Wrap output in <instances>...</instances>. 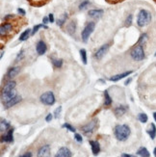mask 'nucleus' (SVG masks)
I'll list each match as a JSON object with an SVG mask.
<instances>
[{"label": "nucleus", "mask_w": 156, "mask_h": 157, "mask_svg": "<svg viewBox=\"0 0 156 157\" xmlns=\"http://www.w3.org/2000/svg\"><path fill=\"white\" fill-rule=\"evenodd\" d=\"M14 30V25L13 23H4L1 25V29H0V33H1V37H4V35H7L8 33H12Z\"/></svg>", "instance_id": "7"}, {"label": "nucleus", "mask_w": 156, "mask_h": 157, "mask_svg": "<svg viewBox=\"0 0 156 157\" xmlns=\"http://www.w3.org/2000/svg\"><path fill=\"white\" fill-rule=\"evenodd\" d=\"M16 87V82L15 81H10L8 82L7 84H5V86L2 88V91H1V95L3 94H6V93H9L12 90H14Z\"/></svg>", "instance_id": "11"}, {"label": "nucleus", "mask_w": 156, "mask_h": 157, "mask_svg": "<svg viewBox=\"0 0 156 157\" xmlns=\"http://www.w3.org/2000/svg\"><path fill=\"white\" fill-rule=\"evenodd\" d=\"M52 118H53V116H52V114L50 113V114H48V115L46 116V118H45V121H46L47 122H49V121H51Z\"/></svg>", "instance_id": "38"}, {"label": "nucleus", "mask_w": 156, "mask_h": 157, "mask_svg": "<svg viewBox=\"0 0 156 157\" xmlns=\"http://www.w3.org/2000/svg\"><path fill=\"white\" fill-rule=\"evenodd\" d=\"M66 17H67V15H65V17H64V18L63 19H58V22H57V24L59 25V26H62L63 24H64V22H65V21H66Z\"/></svg>", "instance_id": "37"}, {"label": "nucleus", "mask_w": 156, "mask_h": 157, "mask_svg": "<svg viewBox=\"0 0 156 157\" xmlns=\"http://www.w3.org/2000/svg\"><path fill=\"white\" fill-rule=\"evenodd\" d=\"M36 49H37L38 54L43 55V54L45 53V51H46V44H45L43 41H40V42L37 43Z\"/></svg>", "instance_id": "13"}, {"label": "nucleus", "mask_w": 156, "mask_h": 157, "mask_svg": "<svg viewBox=\"0 0 156 157\" xmlns=\"http://www.w3.org/2000/svg\"><path fill=\"white\" fill-rule=\"evenodd\" d=\"M104 95H105V102H104V105H105V106H110L112 104V99H111V96L109 95L108 91L104 92Z\"/></svg>", "instance_id": "24"}, {"label": "nucleus", "mask_w": 156, "mask_h": 157, "mask_svg": "<svg viewBox=\"0 0 156 157\" xmlns=\"http://www.w3.org/2000/svg\"><path fill=\"white\" fill-rule=\"evenodd\" d=\"M151 21V15L150 13L147 10H141L139 15H138V18H137V24L140 26V27H144V26L149 24V22Z\"/></svg>", "instance_id": "2"}, {"label": "nucleus", "mask_w": 156, "mask_h": 157, "mask_svg": "<svg viewBox=\"0 0 156 157\" xmlns=\"http://www.w3.org/2000/svg\"><path fill=\"white\" fill-rule=\"evenodd\" d=\"M10 127V123L5 121V120H1V133H3L4 131H6L8 128Z\"/></svg>", "instance_id": "25"}, {"label": "nucleus", "mask_w": 156, "mask_h": 157, "mask_svg": "<svg viewBox=\"0 0 156 157\" xmlns=\"http://www.w3.org/2000/svg\"><path fill=\"white\" fill-rule=\"evenodd\" d=\"M52 63H53V65H54V67L55 68H57V69H59V68H61L62 66H63V60H53L52 61Z\"/></svg>", "instance_id": "30"}, {"label": "nucleus", "mask_w": 156, "mask_h": 157, "mask_svg": "<svg viewBox=\"0 0 156 157\" xmlns=\"http://www.w3.org/2000/svg\"><path fill=\"white\" fill-rule=\"evenodd\" d=\"M131 58L135 61H142L144 60L145 58V51H144V48H143V45L138 43L136 47L132 49L131 53Z\"/></svg>", "instance_id": "3"}, {"label": "nucleus", "mask_w": 156, "mask_h": 157, "mask_svg": "<svg viewBox=\"0 0 156 157\" xmlns=\"http://www.w3.org/2000/svg\"><path fill=\"white\" fill-rule=\"evenodd\" d=\"M68 31H69V34H72L73 33V32L75 31V22L71 21L70 24H69V26H68Z\"/></svg>", "instance_id": "28"}, {"label": "nucleus", "mask_w": 156, "mask_h": 157, "mask_svg": "<svg viewBox=\"0 0 156 157\" xmlns=\"http://www.w3.org/2000/svg\"><path fill=\"white\" fill-rule=\"evenodd\" d=\"M61 111H62V107H58L55 110V112H54V118H55V119H58V118H59V115L61 113Z\"/></svg>", "instance_id": "34"}, {"label": "nucleus", "mask_w": 156, "mask_h": 157, "mask_svg": "<svg viewBox=\"0 0 156 157\" xmlns=\"http://www.w3.org/2000/svg\"><path fill=\"white\" fill-rule=\"evenodd\" d=\"M89 5H90V1H89V0H85V1H83V2L80 4L79 9H80V10H85V9L87 8V6H89Z\"/></svg>", "instance_id": "31"}, {"label": "nucleus", "mask_w": 156, "mask_h": 157, "mask_svg": "<svg viewBox=\"0 0 156 157\" xmlns=\"http://www.w3.org/2000/svg\"><path fill=\"white\" fill-rule=\"evenodd\" d=\"M121 156H123V157H131L132 155H130V154H125V153H122V154H121Z\"/></svg>", "instance_id": "44"}, {"label": "nucleus", "mask_w": 156, "mask_h": 157, "mask_svg": "<svg viewBox=\"0 0 156 157\" xmlns=\"http://www.w3.org/2000/svg\"><path fill=\"white\" fill-rule=\"evenodd\" d=\"M133 73L132 70H129V71H126V73H121V74H117L115 76H112L111 78H110V81H113V82H116V81H119L121 79H122V78H124L128 75H130Z\"/></svg>", "instance_id": "14"}, {"label": "nucleus", "mask_w": 156, "mask_h": 157, "mask_svg": "<svg viewBox=\"0 0 156 157\" xmlns=\"http://www.w3.org/2000/svg\"><path fill=\"white\" fill-rule=\"evenodd\" d=\"M50 153V147L48 145H45L42 147L38 151V156L43 157V156H48Z\"/></svg>", "instance_id": "12"}, {"label": "nucleus", "mask_w": 156, "mask_h": 157, "mask_svg": "<svg viewBox=\"0 0 156 157\" xmlns=\"http://www.w3.org/2000/svg\"><path fill=\"white\" fill-rule=\"evenodd\" d=\"M109 1H111V2H119V1H121V0H109Z\"/></svg>", "instance_id": "45"}, {"label": "nucleus", "mask_w": 156, "mask_h": 157, "mask_svg": "<svg viewBox=\"0 0 156 157\" xmlns=\"http://www.w3.org/2000/svg\"><path fill=\"white\" fill-rule=\"evenodd\" d=\"M63 127H64V128H67L68 130H69L70 132H75V128L72 127V126H71L70 124H69V123H65V124H63Z\"/></svg>", "instance_id": "32"}, {"label": "nucleus", "mask_w": 156, "mask_h": 157, "mask_svg": "<svg viewBox=\"0 0 156 157\" xmlns=\"http://www.w3.org/2000/svg\"><path fill=\"white\" fill-rule=\"evenodd\" d=\"M32 33L31 32V30L30 29H28V30H25L23 33L20 35V38H19V41L20 42H23V41H26L27 39L29 38V35Z\"/></svg>", "instance_id": "23"}, {"label": "nucleus", "mask_w": 156, "mask_h": 157, "mask_svg": "<svg viewBox=\"0 0 156 157\" xmlns=\"http://www.w3.org/2000/svg\"><path fill=\"white\" fill-rule=\"evenodd\" d=\"M147 134L150 136V138L152 140L155 139V137H156V126L154 125L153 123H151L150 125H149V128L147 129Z\"/></svg>", "instance_id": "21"}, {"label": "nucleus", "mask_w": 156, "mask_h": 157, "mask_svg": "<svg viewBox=\"0 0 156 157\" xmlns=\"http://www.w3.org/2000/svg\"><path fill=\"white\" fill-rule=\"evenodd\" d=\"M71 155H72V153L68 148H61L56 154L57 157H70Z\"/></svg>", "instance_id": "10"}, {"label": "nucleus", "mask_w": 156, "mask_h": 157, "mask_svg": "<svg viewBox=\"0 0 156 157\" xmlns=\"http://www.w3.org/2000/svg\"><path fill=\"white\" fill-rule=\"evenodd\" d=\"M95 22H89L86 26L85 28H84V30L82 31V40L84 42H87L88 39L90 38L91 34L93 33L94 30H95Z\"/></svg>", "instance_id": "5"}, {"label": "nucleus", "mask_w": 156, "mask_h": 157, "mask_svg": "<svg viewBox=\"0 0 156 157\" xmlns=\"http://www.w3.org/2000/svg\"><path fill=\"white\" fill-rule=\"evenodd\" d=\"M74 138H75V140H76L77 142H79V143H81V142L83 141L82 136L79 135V134H74Z\"/></svg>", "instance_id": "36"}, {"label": "nucleus", "mask_w": 156, "mask_h": 157, "mask_svg": "<svg viewBox=\"0 0 156 157\" xmlns=\"http://www.w3.org/2000/svg\"><path fill=\"white\" fill-rule=\"evenodd\" d=\"M114 133L119 141H126L130 135V128L126 124H119L115 127Z\"/></svg>", "instance_id": "1"}, {"label": "nucleus", "mask_w": 156, "mask_h": 157, "mask_svg": "<svg viewBox=\"0 0 156 157\" xmlns=\"http://www.w3.org/2000/svg\"><path fill=\"white\" fill-rule=\"evenodd\" d=\"M31 156H32V153H30V152H27V153L21 155V157H31Z\"/></svg>", "instance_id": "42"}, {"label": "nucleus", "mask_w": 156, "mask_h": 157, "mask_svg": "<svg viewBox=\"0 0 156 157\" xmlns=\"http://www.w3.org/2000/svg\"><path fill=\"white\" fill-rule=\"evenodd\" d=\"M138 120H139L141 122H143V123H146V122L147 121V120H148V117H147V115L145 114V113H141V114L138 115Z\"/></svg>", "instance_id": "26"}, {"label": "nucleus", "mask_w": 156, "mask_h": 157, "mask_svg": "<svg viewBox=\"0 0 156 157\" xmlns=\"http://www.w3.org/2000/svg\"><path fill=\"white\" fill-rule=\"evenodd\" d=\"M137 154L140 155V156H144V157H149L150 154H149L148 150L146 148H140L137 151Z\"/></svg>", "instance_id": "22"}, {"label": "nucleus", "mask_w": 156, "mask_h": 157, "mask_svg": "<svg viewBox=\"0 0 156 157\" xmlns=\"http://www.w3.org/2000/svg\"><path fill=\"white\" fill-rule=\"evenodd\" d=\"M3 55H4V51L2 50V51H1V58L3 57Z\"/></svg>", "instance_id": "48"}, {"label": "nucleus", "mask_w": 156, "mask_h": 157, "mask_svg": "<svg viewBox=\"0 0 156 157\" xmlns=\"http://www.w3.org/2000/svg\"><path fill=\"white\" fill-rule=\"evenodd\" d=\"M132 17H133L132 15H129V16H128V17L126 18V21H125V22H126V23H125L126 26H129L130 24L132 23Z\"/></svg>", "instance_id": "35"}, {"label": "nucleus", "mask_w": 156, "mask_h": 157, "mask_svg": "<svg viewBox=\"0 0 156 157\" xmlns=\"http://www.w3.org/2000/svg\"><path fill=\"white\" fill-rule=\"evenodd\" d=\"M147 34L142 35L141 38H140V40H139V42H138V43H140V44L145 43V42L147 41Z\"/></svg>", "instance_id": "33"}, {"label": "nucleus", "mask_w": 156, "mask_h": 157, "mask_svg": "<svg viewBox=\"0 0 156 157\" xmlns=\"http://www.w3.org/2000/svg\"><path fill=\"white\" fill-rule=\"evenodd\" d=\"M17 12L19 13V14H21V15H25L26 14L25 11L23 9H17Z\"/></svg>", "instance_id": "40"}, {"label": "nucleus", "mask_w": 156, "mask_h": 157, "mask_svg": "<svg viewBox=\"0 0 156 157\" xmlns=\"http://www.w3.org/2000/svg\"><path fill=\"white\" fill-rule=\"evenodd\" d=\"M109 47L110 45L108 44V43H106V44H103L102 47L97 50L96 52H95V57L97 59V60H100V59H102V57L105 55V53L108 51V49H109Z\"/></svg>", "instance_id": "9"}, {"label": "nucleus", "mask_w": 156, "mask_h": 157, "mask_svg": "<svg viewBox=\"0 0 156 157\" xmlns=\"http://www.w3.org/2000/svg\"><path fill=\"white\" fill-rule=\"evenodd\" d=\"M20 100H21V97L17 95L16 97H14V99H11L10 101L4 103V107H5L6 109H8V108H10V107H13L14 105H16V104H17L19 101H20Z\"/></svg>", "instance_id": "15"}, {"label": "nucleus", "mask_w": 156, "mask_h": 157, "mask_svg": "<svg viewBox=\"0 0 156 157\" xmlns=\"http://www.w3.org/2000/svg\"><path fill=\"white\" fill-rule=\"evenodd\" d=\"M80 56L82 59V62L84 65H87V52L85 49H81L80 50Z\"/></svg>", "instance_id": "27"}, {"label": "nucleus", "mask_w": 156, "mask_h": 157, "mask_svg": "<svg viewBox=\"0 0 156 157\" xmlns=\"http://www.w3.org/2000/svg\"><path fill=\"white\" fill-rule=\"evenodd\" d=\"M16 96H17V91L14 89V90H12L11 92H9V93H6V94L1 95V99H2V102L4 104L6 102L10 101L11 99H13Z\"/></svg>", "instance_id": "8"}, {"label": "nucleus", "mask_w": 156, "mask_h": 157, "mask_svg": "<svg viewBox=\"0 0 156 157\" xmlns=\"http://www.w3.org/2000/svg\"><path fill=\"white\" fill-rule=\"evenodd\" d=\"M131 80H132L131 78H129V79H127V80L125 81V83H124V84H125V85H128V84H129L130 82H131Z\"/></svg>", "instance_id": "43"}, {"label": "nucleus", "mask_w": 156, "mask_h": 157, "mask_svg": "<svg viewBox=\"0 0 156 157\" xmlns=\"http://www.w3.org/2000/svg\"><path fill=\"white\" fill-rule=\"evenodd\" d=\"M155 1H156V0H155Z\"/></svg>", "instance_id": "49"}, {"label": "nucleus", "mask_w": 156, "mask_h": 157, "mask_svg": "<svg viewBox=\"0 0 156 157\" xmlns=\"http://www.w3.org/2000/svg\"><path fill=\"white\" fill-rule=\"evenodd\" d=\"M97 122H98V121L95 119V120L92 121L91 122H89L88 124H86V125H84L82 127L83 132L85 134H87V135L92 134L95 131V129L96 128V126H97Z\"/></svg>", "instance_id": "6"}, {"label": "nucleus", "mask_w": 156, "mask_h": 157, "mask_svg": "<svg viewBox=\"0 0 156 157\" xmlns=\"http://www.w3.org/2000/svg\"><path fill=\"white\" fill-rule=\"evenodd\" d=\"M41 99V102L43 103L44 105H53L55 103V96L53 95L52 92H46V93H44L41 95L40 97Z\"/></svg>", "instance_id": "4"}, {"label": "nucleus", "mask_w": 156, "mask_h": 157, "mask_svg": "<svg viewBox=\"0 0 156 157\" xmlns=\"http://www.w3.org/2000/svg\"><path fill=\"white\" fill-rule=\"evenodd\" d=\"M90 145L92 146V151L94 153V155H97L100 151V147L99 144L95 142V141H90Z\"/></svg>", "instance_id": "17"}, {"label": "nucleus", "mask_w": 156, "mask_h": 157, "mask_svg": "<svg viewBox=\"0 0 156 157\" xmlns=\"http://www.w3.org/2000/svg\"><path fill=\"white\" fill-rule=\"evenodd\" d=\"M153 153H154V155L156 156V148H154V150H153Z\"/></svg>", "instance_id": "47"}, {"label": "nucleus", "mask_w": 156, "mask_h": 157, "mask_svg": "<svg viewBox=\"0 0 156 157\" xmlns=\"http://www.w3.org/2000/svg\"><path fill=\"white\" fill-rule=\"evenodd\" d=\"M127 110H128V107H127V106L121 105V106H118V107H117V108L114 110V112H115V115H116L117 117H120V116H122L123 114H125Z\"/></svg>", "instance_id": "16"}, {"label": "nucleus", "mask_w": 156, "mask_h": 157, "mask_svg": "<svg viewBox=\"0 0 156 157\" xmlns=\"http://www.w3.org/2000/svg\"><path fill=\"white\" fill-rule=\"evenodd\" d=\"M13 132H14V129H13V128H11L10 130H9V132L7 133V134H6L5 136L4 135H2L1 136V141L2 142H7V143H11V142H13V141H14V139H13Z\"/></svg>", "instance_id": "18"}, {"label": "nucleus", "mask_w": 156, "mask_h": 157, "mask_svg": "<svg viewBox=\"0 0 156 157\" xmlns=\"http://www.w3.org/2000/svg\"><path fill=\"white\" fill-rule=\"evenodd\" d=\"M103 15V11L102 10H91L89 12V16L95 17V18H99Z\"/></svg>", "instance_id": "19"}, {"label": "nucleus", "mask_w": 156, "mask_h": 157, "mask_svg": "<svg viewBox=\"0 0 156 157\" xmlns=\"http://www.w3.org/2000/svg\"><path fill=\"white\" fill-rule=\"evenodd\" d=\"M48 17H49V21H50V22H54V17H53V15L50 14Z\"/></svg>", "instance_id": "39"}, {"label": "nucleus", "mask_w": 156, "mask_h": 157, "mask_svg": "<svg viewBox=\"0 0 156 157\" xmlns=\"http://www.w3.org/2000/svg\"><path fill=\"white\" fill-rule=\"evenodd\" d=\"M43 23H44V24L48 23V21H49V17H43Z\"/></svg>", "instance_id": "41"}, {"label": "nucleus", "mask_w": 156, "mask_h": 157, "mask_svg": "<svg viewBox=\"0 0 156 157\" xmlns=\"http://www.w3.org/2000/svg\"><path fill=\"white\" fill-rule=\"evenodd\" d=\"M42 27H43V28H45V29H47L48 27H47V26L46 25H43V24H39V25H36L35 26V27L33 28V31H32V35H34L35 33H36V32L39 30V29H40V28H42Z\"/></svg>", "instance_id": "29"}, {"label": "nucleus", "mask_w": 156, "mask_h": 157, "mask_svg": "<svg viewBox=\"0 0 156 157\" xmlns=\"http://www.w3.org/2000/svg\"><path fill=\"white\" fill-rule=\"evenodd\" d=\"M19 70H20V68H18V67H16V68H12L10 69V70L8 71V73H7V76L9 78H13V77H15L19 73Z\"/></svg>", "instance_id": "20"}, {"label": "nucleus", "mask_w": 156, "mask_h": 157, "mask_svg": "<svg viewBox=\"0 0 156 157\" xmlns=\"http://www.w3.org/2000/svg\"><path fill=\"white\" fill-rule=\"evenodd\" d=\"M153 117H154V120H155V121H156V112L153 113Z\"/></svg>", "instance_id": "46"}]
</instances>
